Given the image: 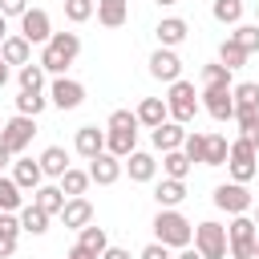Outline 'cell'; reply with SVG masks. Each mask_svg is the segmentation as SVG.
Returning a JSON list of instances; mask_svg holds the SVG:
<instances>
[{"label":"cell","mask_w":259,"mask_h":259,"mask_svg":"<svg viewBox=\"0 0 259 259\" xmlns=\"http://www.w3.org/2000/svg\"><path fill=\"white\" fill-rule=\"evenodd\" d=\"M150 227H154V239L166 243L170 251H182V247L194 243V223H190L178 206H158V214H154Z\"/></svg>","instance_id":"1"},{"label":"cell","mask_w":259,"mask_h":259,"mask_svg":"<svg viewBox=\"0 0 259 259\" xmlns=\"http://www.w3.org/2000/svg\"><path fill=\"white\" fill-rule=\"evenodd\" d=\"M77 57H81V36L77 32H53L49 45H40V69L53 73V77H61Z\"/></svg>","instance_id":"2"},{"label":"cell","mask_w":259,"mask_h":259,"mask_svg":"<svg viewBox=\"0 0 259 259\" xmlns=\"http://www.w3.org/2000/svg\"><path fill=\"white\" fill-rule=\"evenodd\" d=\"M198 105H202V97L194 93V81H186V77L170 81V89H166V109H170V121L190 125V121H194V113H198Z\"/></svg>","instance_id":"3"},{"label":"cell","mask_w":259,"mask_h":259,"mask_svg":"<svg viewBox=\"0 0 259 259\" xmlns=\"http://www.w3.org/2000/svg\"><path fill=\"white\" fill-rule=\"evenodd\" d=\"M255 239H259V223L247 214H231V223H227L231 259H255Z\"/></svg>","instance_id":"4"},{"label":"cell","mask_w":259,"mask_h":259,"mask_svg":"<svg viewBox=\"0 0 259 259\" xmlns=\"http://www.w3.org/2000/svg\"><path fill=\"white\" fill-rule=\"evenodd\" d=\"M227 174H231L235 182H251V178L259 174V150H255L251 142L235 138V142H231V154H227Z\"/></svg>","instance_id":"5"},{"label":"cell","mask_w":259,"mask_h":259,"mask_svg":"<svg viewBox=\"0 0 259 259\" xmlns=\"http://www.w3.org/2000/svg\"><path fill=\"white\" fill-rule=\"evenodd\" d=\"M214 206L219 210H227V214H247L251 206H255V194L247 190V182H219L214 186Z\"/></svg>","instance_id":"6"},{"label":"cell","mask_w":259,"mask_h":259,"mask_svg":"<svg viewBox=\"0 0 259 259\" xmlns=\"http://www.w3.org/2000/svg\"><path fill=\"white\" fill-rule=\"evenodd\" d=\"M194 247L202 251V259H227V227L223 223H214V219H206V223H198L194 227Z\"/></svg>","instance_id":"7"},{"label":"cell","mask_w":259,"mask_h":259,"mask_svg":"<svg viewBox=\"0 0 259 259\" xmlns=\"http://www.w3.org/2000/svg\"><path fill=\"white\" fill-rule=\"evenodd\" d=\"M235 85H202V109L214 117V121H235Z\"/></svg>","instance_id":"8"},{"label":"cell","mask_w":259,"mask_h":259,"mask_svg":"<svg viewBox=\"0 0 259 259\" xmlns=\"http://www.w3.org/2000/svg\"><path fill=\"white\" fill-rule=\"evenodd\" d=\"M32 134H36V117H28V113H16V117H8V121H4V130H0V142H4L12 154H24V150L32 146Z\"/></svg>","instance_id":"9"},{"label":"cell","mask_w":259,"mask_h":259,"mask_svg":"<svg viewBox=\"0 0 259 259\" xmlns=\"http://www.w3.org/2000/svg\"><path fill=\"white\" fill-rule=\"evenodd\" d=\"M85 101V85L81 81H73V77H53V85H49V105H57V109H77Z\"/></svg>","instance_id":"10"},{"label":"cell","mask_w":259,"mask_h":259,"mask_svg":"<svg viewBox=\"0 0 259 259\" xmlns=\"http://www.w3.org/2000/svg\"><path fill=\"white\" fill-rule=\"evenodd\" d=\"M150 77L154 81H162V85H170V81H178L182 77V57L174 53V49H154L150 53Z\"/></svg>","instance_id":"11"},{"label":"cell","mask_w":259,"mask_h":259,"mask_svg":"<svg viewBox=\"0 0 259 259\" xmlns=\"http://www.w3.org/2000/svg\"><path fill=\"white\" fill-rule=\"evenodd\" d=\"M20 36H24L28 45H49V36H53L49 12H45V8H28V12L20 16Z\"/></svg>","instance_id":"12"},{"label":"cell","mask_w":259,"mask_h":259,"mask_svg":"<svg viewBox=\"0 0 259 259\" xmlns=\"http://www.w3.org/2000/svg\"><path fill=\"white\" fill-rule=\"evenodd\" d=\"M121 170H125V162H121L117 154H109V150H101L97 158H89V178H93L97 186H113V182L121 178Z\"/></svg>","instance_id":"13"},{"label":"cell","mask_w":259,"mask_h":259,"mask_svg":"<svg viewBox=\"0 0 259 259\" xmlns=\"http://www.w3.org/2000/svg\"><path fill=\"white\" fill-rule=\"evenodd\" d=\"M61 223H65L69 231H81V227H89V223H93V202H89L85 194H77V198H65V206H61Z\"/></svg>","instance_id":"14"},{"label":"cell","mask_w":259,"mask_h":259,"mask_svg":"<svg viewBox=\"0 0 259 259\" xmlns=\"http://www.w3.org/2000/svg\"><path fill=\"white\" fill-rule=\"evenodd\" d=\"M154 36H158V45H162V49H178V45L190 36V24H186L182 16H166V20H158Z\"/></svg>","instance_id":"15"},{"label":"cell","mask_w":259,"mask_h":259,"mask_svg":"<svg viewBox=\"0 0 259 259\" xmlns=\"http://www.w3.org/2000/svg\"><path fill=\"white\" fill-rule=\"evenodd\" d=\"M150 138H154V146H158L162 154H166V150H182V142H186V125L166 117L162 125H154V130H150Z\"/></svg>","instance_id":"16"},{"label":"cell","mask_w":259,"mask_h":259,"mask_svg":"<svg viewBox=\"0 0 259 259\" xmlns=\"http://www.w3.org/2000/svg\"><path fill=\"white\" fill-rule=\"evenodd\" d=\"M73 150L89 162V158H97L101 150H105V130H97V125H81L77 134H73Z\"/></svg>","instance_id":"17"},{"label":"cell","mask_w":259,"mask_h":259,"mask_svg":"<svg viewBox=\"0 0 259 259\" xmlns=\"http://www.w3.org/2000/svg\"><path fill=\"white\" fill-rule=\"evenodd\" d=\"M121 162H125V170H130L134 182H154V174H158V158L146 154V150H134V154L121 158Z\"/></svg>","instance_id":"18"},{"label":"cell","mask_w":259,"mask_h":259,"mask_svg":"<svg viewBox=\"0 0 259 259\" xmlns=\"http://www.w3.org/2000/svg\"><path fill=\"white\" fill-rule=\"evenodd\" d=\"M12 178H16V186L20 190H36L40 182H45V170H40V158L32 162V158H20V162H12Z\"/></svg>","instance_id":"19"},{"label":"cell","mask_w":259,"mask_h":259,"mask_svg":"<svg viewBox=\"0 0 259 259\" xmlns=\"http://www.w3.org/2000/svg\"><path fill=\"white\" fill-rule=\"evenodd\" d=\"M97 24H105V28H121L125 20H130V0H97Z\"/></svg>","instance_id":"20"},{"label":"cell","mask_w":259,"mask_h":259,"mask_svg":"<svg viewBox=\"0 0 259 259\" xmlns=\"http://www.w3.org/2000/svg\"><path fill=\"white\" fill-rule=\"evenodd\" d=\"M134 113H138V121H142L146 130H154V125H162V121L170 117V109H166V97H142Z\"/></svg>","instance_id":"21"},{"label":"cell","mask_w":259,"mask_h":259,"mask_svg":"<svg viewBox=\"0 0 259 259\" xmlns=\"http://www.w3.org/2000/svg\"><path fill=\"white\" fill-rule=\"evenodd\" d=\"M154 202H158V206H178V202H186V178H162V182L154 186Z\"/></svg>","instance_id":"22"},{"label":"cell","mask_w":259,"mask_h":259,"mask_svg":"<svg viewBox=\"0 0 259 259\" xmlns=\"http://www.w3.org/2000/svg\"><path fill=\"white\" fill-rule=\"evenodd\" d=\"M231 93H235V117L259 113V81H239Z\"/></svg>","instance_id":"23"},{"label":"cell","mask_w":259,"mask_h":259,"mask_svg":"<svg viewBox=\"0 0 259 259\" xmlns=\"http://www.w3.org/2000/svg\"><path fill=\"white\" fill-rule=\"evenodd\" d=\"M16 239H20V214L0 210V259H8L16 251Z\"/></svg>","instance_id":"24"},{"label":"cell","mask_w":259,"mask_h":259,"mask_svg":"<svg viewBox=\"0 0 259 259\" xmlns=\"http://www.w3.org/2000/svg\"><path fill=\"white\" fill-rule=\"evenodd\" d=\"M0 57H4L8 65H28V61H32V45H28L20 32H16V36L8 32V36H4V45H0Z\"/></svg>","instance_id":"25"},{"label":"cell","mask_w":259,"mask_h":259,"mask_svg":"<svg viewBox=\"0 0 259 259\" xmlns=\"http://www.w3.org/2000/svg\"><path fill=\"white\" fill-rule=\"evenodd\" d=\"M105 150L117 158H130L138 150V130H105Z\"/></svg>","instance_id":"26"},{"label":"cell","mask_w":259,"mask_h":259,"mask_svg":"<svg viewBox=\"0 0 259 259\" xmlns=\"http://www.w3.org/2000/svg\"><path fill=\"white\" fill-rule=\"evenodd\" d=\"M65 198H69V194L61 190V182H57V186H45V182H40V186L32 190V202H36L40 210H49V214H61V206H65Z\"/></svg>","instance_id":"27"},{"label":"cell","mask_w":259,"mask_h":259,"mask_svg":"<svg viewBox=\"0 0 259 259\" xmlns=\"http://www.w3.org/2000/svg\"><path fill=\"white\" fill-rule=\"evenodd\" d=\"M49 210H40L36 202H28V206H20V231H28V235H45L49 231Z\"/></svg>","instance_id":"28"},{"label":"cell","mask_w":259,"mask_h":259,"mask_svg":"<svg viewBox=\"0 0 259 259\" xmlns=\"http://www.w3.org/2000/svg\"><path fill=\"white\" fill-rule=\"evenodd\" d=\"M45 105H49V97H45V89H20V93H16V113H28V117H40V113H45Z\"/></svg>","instance_id":"29"},{"label":"cell","mask_w":259,"mask_h":259,"mask_svg":"<svg viewBox=\"0 0 259 259\" xmlns=\"http://www.w3.org/2000/svg\"><path fill=\"white\" fill-rule=\"evenodd\" d=\"M40 170H45V178H61V174L69 170V154H65V146H49V150L40 154Z\"/></svg>","instance_id":"30"},{"label":"cell","mask_w":259,"mask_h":259,"mask_svg":"<svg viewBox=\"0 0 259 259\" xmlns=\"http://www.w3.org/2000/svg\"><path fill=\"white\" fill-rule=\"evenodd\" d=\"M77 243H81L89 255H97V259H101V251L109 247V235H105V227H93V223H89V227H81V231H77Z\"/></svg>","instance_id":"31"},{"label":"cell","mask_w":259,"mask_h":259,"mask_svg":"<svg viewBox=\"0 0 259 259\" xmlns=\"http://www.w3.org/2000/svg\"><path fill=\"white\" fill-rule=\"evenodd\" d=\"M57 182H61V190H65L69 198H77V194H85V190H89V182H93V178H89V170H77V166H69V170H65Z\"/></svg>","instance_id":"32"},{"label":"cell","mask_w":259,"mask_h":259,"mask_svg":"<svg viewBox=\"0 0 259 259\" xmlns=\"http://www.w3.org/2000/svg\"><path fill=\"white\" fill-rule=\"evenodd\" d=\"M227 154H231L227 134H206V162L202 166H227Z\"/></svg>","instance_id":"33"},{"label":"cell","mask_w":259,"mask_h":259,"mask_svg":"<svg viewBox=\"0 0 259 259\" xmlns=\"http://www.w3.org/2000/svg\"><path fill=\"white\" fill-rule=\"evenodd\" d=\"M190 166H194V162H190L182 150H166V154H162V174H166V178H186Z\"/></svg>","instance_id":"34"},{"label":"cell","mask_w":259,"mask_h":259,"mask_svg":"<svg viewBox=\"0 0 259 259\" xmlns=\"http://www.w3.org/2000/svg\"><path fill=\"white\" fill-rule=\"evenodd\" d=\"M20 206H24V190L16 186V178H4L0 174V210H12L16 214Z\"/></svg>","instance_id":"35"},{"label":"cell","mask_w":259,"mask_h":259,"mask_svg":"<svg viewBox=\"0 0 259 259\" xmlns=\"http://www.w3.org/2000/svg\"><path fill=\"white\" fill-rule=\"evenodd\" d=\"M247 57H251V53H247L243 45H235L231 36H227V40L219 45V61H223V65H227L231 73H235V69H243V65H247Z\"/></svg>","instance_id":"36"},{"label":"cell","mask_w":259,"mask_h":259,"mask_svg":"<svg viewBox=\"0 0 259 259\" xmlns=\"http://www.w3.org/2000/svg\"><path fill=\"white\" fill-rule=\"evenodd\" d=\"M210 16L219 24H239L243 20V0H214L210 4Z\"/></svg>","instance_id":"37"},{"label":"cell","mask_w":259,"mask_h":259,"mask_svg":"<svg viewBox=\"0 0 259 259\" xmlns=\"http://www.w3.org/2000/svg\"><path fill=\"white\" fill-rule=\"evenodd\" d=\"M93 12H97V0H65V20H69V24L93 20Z\"/></svg>","instance_id":"38"},{"label":"cell","mask_w":259,"mask_h":259,"mask_svg":"<svg viewBox=\"0 0 259 259\" xmlns=\"http://www.w3.org/2000/svg\"><path fill=\"white\" fill-rule=\"evenodd\" d=\"M16 81H20V89H45V69H40V61L32 65H20V73H16Z\"/></svg>","instance_id":"39"},{"label":"cell","mask_w":259,"mask_h":259,"mask_svg":"<svg viewBox=\"0 0 259 259\" xmlns=\"http://www.w3.org/2000/svg\"><path fill=\"white\" fill-rule=\"evenodd\" d=\"M182 154H186L190 162H206V134H202V130L186 134V142H182Z\"/></svg>","instance_id":"40"},{"label":"cell","mask_w":259,"mask_h":259,"mask_svg":"<svg viewBox=\"0 0 259 259\" xmlns=\"http://www.w3.org/2000/svg\"><path fill=\"white\" fill-rule=\"evenodd\" d=\"M231 40H235V45H243L247 53H259V24H235Z\"/></svg>","instance_id":"41"},{"label":"cell","mask_w":259,"mask_h":259,"mask_svg":"<svg viewBox=\"0 0 259 259\" xmlns=\"http://www.w3.org/2000/svg\"><path fill=\"white\" fill-rule=\"evenodd\" d=\"M235 121H239V138L259 150V113H243V117H235Z\"/></svg>","instance_id":"42"},{"label":"cell","mask_w":259,"mask_h":259,"mask_svg":"<svg viewBox=\"0 0 259 259\" xmlns=\"http://www.w3.org/2000/svg\"><path fill=\"white\" fill-rule=\"evenodd\" d=\"M202 85H231V69H227L223 61L202 65Z\"/></svg>","instance_id":"43"},{"label":"cell","mask_w":259,"mask_h":259,"mask_svg":"<svg viewBox=\"0 0 259 259\" xmlns=\"http://www.w3.org/2000/svg\"><path fill=\"white\" fill-rule=\"evenodd\" d=\"M138 125H142V121H138V113H134V109H113L105 130H138Z\"/></svg>","instance_id":"44"},{"label":"cell","mask_w":259,"mask_h":259,"mask_svg":"<svg viewBox=\"0 0 259 259\" xmlns=\"http://www.w3.org/2000/svg\"><path fill=\"white\" fill-rule=\"evenodd\" d=\"M138 259H174V255H170V247H166V243H158V239H154V243H146V247H142V255H138Z\"/></svg>","instance_id":"45"},{"label":"cell","mask_w":259,"mask_h":259,"mask_svg":"<svg viewBox=\"0 0 259 259\" xmlns=\"http://www.w3.org/2000/svg\"><path fill=\"white\" fill-rule=\"evenodd\" d=\"M0 12H4V16H16V20H20V16L28 12V0H0Z\"/></svg>","instance_id":"46"},{"label":"cell","mask_w":259,"mask_h":259,"mask_svg":"<svg viewBox=\"0 0 259 259\" xmlns=\"http://www.w3.org/2000/svg\"><path fill=\"white\" fill-rule=\"evenodd\" d=\"M101 259H130V251H125V247H105Z\"/></svg>","instance_id":"47"},{"label":"cell","mask_w":259,"mask_h":259,"mask_svg":"<svg viewBox=\"0 0 259 259\" xmlns=\"http://www.w3.org/2000/svg\"><path fill=\"white\" fill-rule=\"evenodd\" d=\"M174 259H202V251H198V247H182Z\"/></svg>","instance_id":"48"},{"label":"cell","mask_w":259,"mask_h":259,"mask_svg":"<svg viewBox=\"0 0 259 259\" xmlns=\"http://www.w3.org/2000/svg\"><path fill=\"white\" fill-rule=\"evenodd\" d=\"M65 259H97V255H89V251H85V247H81V243H77V247H73V251H69V255H65Z\"/></svg>","instance_id":"49"},{"label":"cell","mask_w":259,"mask_h":259,"mask_svg":"<svg viewBox=\"0 0 259 259\" xmlns=\"http://www.w3.org/2000/svg\"><path fill=\"white\" fill-rule=\"evenodd\" d=\"M12 158H16V154H12V150H8V146H4V142H0V170H4V166H8V162H12Z\"/></svg>","instance_id":"50"},{"label":"cell","mask_w":259,"mask_h":259,"mask_svg":"<svg viewBox=\"0 0 259 259\" xmlns=\"http://www.w3.org/2000/svg\"><path fill=\"white\" fill-rule=\"evenodd\" d=\"M4 36H8V16L0 12V45H4Z\"/></svg>","instance_id":"51"},{"label":"cell","mask_w":259,"mask_h":259,"mask_svg":"<svg viewBox=\"0 0 259 259\" xmlns=\"http://www.w3.org/2000/svg\"><path fill=\"white\" fill-rule=\"evenodd\" d=\"M4 81H8V61L0 57V85H4Z\"/></svg>","instance_id":"52"},{"label":"cell","mask_w":259,"mask_h":259,"mask_svg":"<svg viewBox=\"0 0 259 259\" xmlns=\"http://www.w3.org/2000/svg\"><path fill=\"white\" fill-rule=\"evenodd\" d=\"M154 4H162V8H170V4H178V0H154Z\"/></svg>","instance_id":"53"},{"label":"cell","mask_w":259,"mask_h":259,"mask_svg":"<svg viewBox=\"0 0 259 259\" xmlns=\"http://www.w3.org/2000/svg\"><path fill=\"white\" fill-rule=\"evenodd\" d=\"M251 210H255V223H259V206H251Z\"/></svg>","instance_id":"54"},{"label":"cell","mask_w":259,"mask_h":259,"mask_svg":"<svg viewBox=\"0 0 259 259\" xmlns=\"http://www.w3.org/2000/svg\"><path fill=\"white\" fill-rule=\"evenodd\" d=\"M255 259H259V239H255Z\"/></svg>","instance_id":"55"},{"label":"cell","mask_w":259,"mask_h":259,"mask_svg":"<svg viewBox=\"0 0 259 259\" xmlns=\"http://www.w3.org/2000/svg\"><path fill=\"white\" fill-rule=\"evenodd\" d=\"M255 24H259V8H255Z\"/></svg>","instance_id":"56"},{"label":"cell","mask_w":259,"mask_h":259,"mask_svg":"<svg viewBox=\"0 0 259 259\" xmlns=\"http://www.w3.org/2000/svg\"><path fill=\"white\" fill-rule=\"evenodd\" d=\"M0 130H4V121H0Z\"/></svg>","instance_id":"57"}]
</instances>
